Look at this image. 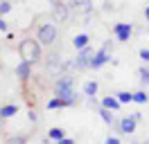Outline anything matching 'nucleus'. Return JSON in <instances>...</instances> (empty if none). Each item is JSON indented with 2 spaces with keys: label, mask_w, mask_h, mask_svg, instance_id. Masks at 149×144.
<instances>
[{
  "label": "nucleus",
  "mask_w": 149,
  "mask_h": 144,
  "mask_svg": "<svg viewBox=\"0 0 149 144\" xmlns=\"http://www.w3.org/2000/svg\"><path fill=\"white\" fill-rule=\"evenodd\" d=\"M115 97L120 99L122 104H131V101H133V92H127V90H118V92H115Z\"/></svg>",
  "instance_id": "nucleus-17"
},
{
  "label": "nucleus",
  "mask_w": 149,
  "mask_h": 144,
  "mask_svg": "<svg viewBox=\"0 0 149 144\" xmlns=\"http://www.w3.org/2000/svg\"><path fill=\"white\" fill-rule=\"evenodd\" d=\"M2 122H5V119H2V117H0V126H2Z\"/></svg>",
  "instance_id": "nucleus-31"
},
{
  "label": "nucleus",
  "mask_w": 149,
  "mask_h": 144,
  "mask_svg": "<svg viewBox=\"0 0 149 144\" xmlns=\"http://www.w3.org/2000/svg\"><path fill=\"white\" fill-rule=\"evenodd\" d=\"M142 144H149V140H147V142H142Z\"/></svg>",
  "instance_id": "nucleus-32"
},
{
  "label": "nucleus",
  "mask_w": 149,
  "mask_h": 144,
  "mask_svg": "<svg viewBox=\"0 0 149 144\" xmlns=\"http://www.w3.org/2000/svg\"><path fill=\"white\" fill-rule=\"evenodd\" d=\"M138 74H140V83H142V86H149V68H140Z\"/></svg>",
  "instance_id": "nucleus-21"
},
{
  "label": "nucleus",
  "mask_w": 149,
  "mask_h": 144,
  "mask_svg": "<svg viewBox=\"0 0 149 144\" xmlns=\"http://www.w3.org/2000/svg\"><path fill=\"white\" fill-rule=\"evenodd\" d=\"M56 144H74V140L72 137H63V140H59Z\"/></svg>",
  "instance_id": "nucleus-27"
},
{
  "label": "nucleus",
  "mask_w": 149,
  "mask_h": 144,
  "mask_svg": "<svg viewBox=\"0 0 149 144\" xmlns=\"http://www.w3.org/2000/svg\"><path fill=\"white\" fill-rule=\"evenodd\" d=\"M54 18L56 20H68V7H65L63 2L54 5Z\"/></svg>",
  "instance_id": "nucleus-15"
},
{
  "label": "nucleus",
  "mask_w": 149,
  "mask_h": 144,
  "mask_svg": "<svg viewBox=\"0 0 149 144\" xmlns=\"http://www.w3.org/2000/svg\"><path fill=\"white\" fill-rule=\"evenodd\" d=\"M104 144H120V137H118V135H109V137L104 140Z\"/></svg>",
  "instance_id": "nucleus-24"
},
{
  "label": "nucleus",
  "mask_w": 149,
  "mask_h": 144,
  "mask_svg": "<svg viewBox=\"0 0 149 144\" xmlns=\"http://www.w3.org/2000/svg\"><path fill=\"white\" fill-rule=\"evenodd\" d=\"M113 36L120 43H129L131 36H133V25L131 23H115L113 25Z\"/></svg>",
  "instance_id": "nucleus-5"
},
{
  "label": "nucleus",
  "mask_w": 149,
  "mask_h": 144,
  "mask_svg": "<svg viewBox=\"0 0 149 144\" xmlns=\"http://www.w3.org/2000/svg\"><path fill=\"white\" fill-rule=\"evenodd\" d=\"M136 126H138V119H136L133 115L122 117L120 122H118V133L120 135H133L136 133Z\"/></svg>",
  "instance_id": "nucleus-6"
},
{
  "label": "nucleus",
  "mask_w": 149,
  "mask_h": 144,
  "mask_svg": "<svg viewBox=\"0 0 149 144\" xmlns=\"http://www.w3.org/2000/svg\"><path fill=\"white\" fill-rule=\"evenodd\" d=\"M11 11V2L9 0H0V16H7Z\"/></svg>",
  "instance_id": "nucleus-22"
},
{
  "label": "nucleus",
  "mask_w": 149,
  "mask_h": 144,
  "mask_svg": "<svg viewBox=\"0 0 149 144\" xmlns=\"http://www.w3.org/2000/svg\"><path fill=\"white\" fill-rule=\"evenodd\" d=\"M36 38L41 45H52L59 38V32H56V25H52V23H45V25H41L36 29Z\"/></svg>",
  "instance_id": "nucleus-4"
},
{
  "label": "nucleus",
  "mask_w": 149,
  "mask_h": 144,
  "mask_svg": "<svg viewBox=\"0 0 149 144\" xmlns=\"http://www.w3.org/2000/svg\"><path fill=\"white\" fill-rule=\"evenodd\" d=\"M97 90H100L97 81H86L84 86H81V92H84L86 97H95V95H97Z\"/></svg>",
  "instance_id": "nucleus-13"
},
{
  "label": "nucleus",
  "mask_w": 149,
  "mask_h": 144,
  "mask_svg": "<svg viewBox=\"0 0 149 144\" xmlns=\"http://www.w3.org/2000/svg\"><path fill=\"white\" fill-rule=\"evenodd\" d=\"M18 110L20 108L16 106V104H5V106H0V117H2V119H9V117H14Z\"/></svg>",
  "instance_id": "nucleus-10"
},
{
  "label": "nucleus",
  "mask_w": 149,
  "mask_h": 144,
  "mask_svg": "<svg viewBox=\"0 0 149 144\" xmlns=\"http://www.w3.org/2000/svg\"><path fill=\"white\" fill-rule=\"evenodd\" d=\"M27 117H29V122H36V113H34V110H29Z\"/></svg>",
  "instance_id": "nucleus-28"
},
{
  "label": "nucleus",
  "mask_w": 149,
  "mask_h": 144,
  "mask_svg": "<svg viewBox=\"0 0 149 144\" xmlns=\"http://www.w3.org/2000/svg\"><path fill=\"white\" fill-rule=\"evenodd\" d=\"M5 144H27V135H20V133L18 135H11Z\"/></svg>",
  "instance_id": "nucleus-20"
},
{
  "label": "nucleus",
  "mask_w": 149,
  "mask_h": 144,
  "mask_svg": "<svg viewBox=\"0 0 149 144\" xmlns=\"http://www.w3.org/2000/svg\"><path fill=\"white\" fill-rule=\"evenodd\" d=\"M72 9H81V11H91V0H72Z\"/></svg>",
  "instance_id": "nucleus-19"
},
{
  "label": "nucleus",
  "mask_w": 149,
  "mask_h": 144,
  "mask_svg": "<svg viewBox=\"0 0 149 144\" xmlns=\"http://www.w3.org/2000/svg\"><path fill=\"white\" fill-rule=\"evenodd\" d=\"M97 113H100V117L104 119V124H109V126H113V124H115V115H113V110H109V108H104L102 104H100Z\"/></svg>",
  "instance_id": "nucleus-11"
},
{
  "label": "nucleus",
  "mask_w": 149,
  "mask_h": 144,
  "mask_svg": "<svg viewBox=\"0 0 149 144\" xmlns=\"http://www.w3.org/2000/svg\"><path fill=\"white\" fill-rule=\"evenodd\" d=\"M47 137H50V140H54V142H59V140H63L65 137V133H63V128H50V131H47Z\"/></svg>",
  "instance_id": "nucleus-16"
},
{
  "label": "nucleus",
  "mask_w": 149,
  "mask_h": 144,
  "mask_svg": "<svg viewBox=\"0 0 149 144\" xmlns=\"http://www.w3.org/2000/svg\"><path fill=\"white\" fill-rule=\"evenodd\" d=\"M50 2H52V5H59V2H61V0H50Z\"/></svg>",
  "instance_id": "nucleus-30"
},
{
  "label": "nucleus",
  "mask_w": 149,
  "mask_h": 144,
  "mask_svg": "<svg viewBox=\"0 0 149 144\" xmlns=\"http://www.w3.org/2000/svg\"><path fill=\"white\" fill-rule=\"evenodd\" d=\"M18 54H20V59L29 61L32 65L38 63V59L43 56V54H41V43H38V38H23L20 45H18Z\"/></svg>",
  "instance_id": "nucleus-2"
},
{
  "label": "nucleus",
  "mask_w": 149,
  "mask_h": 144,
  "mask_svg": "<svg viewBox=\"0 0 149 144\" xmlns=\"http://www.w3.org/2000/svg\"><path fill=\"white\" fill-rule=\"evenodd\" d=\"M14 72H16V77H18L20 81H27L29 77H32V63H29V61H25V59H20Z\"/></svg>",
  "instance_id": "nucleus-8"
},
{
  "label": "nucleus",
  "mask_w": 149,
  "mask_h": 144,
  "mask_svg": "<svg viewBox=\"0 0 149 144\" xmlns=\"http://www.w3.org/2000/svg\"><path fill=\"white\" fill-rule=\"evenodd\" d=\"M59 108H70V106H68L65 99H61V97H56V95H54V97L47 101V110H59Z\"/></svg>",
  "instance_id": "nucleus-12"
},
{
  "label": "nucleus",
  "mask_w": 149,
  "mask_h": 144,
  "mask_svg": "<svg viewBox=\"0 0 149 144\" xmlns=\"http://www.w3.org/2000/svg\"><path fill=\"white\" fill-rule=\"evenodd\" d=\"M100 104H102L104 108H109V110H113V113H115V110H120L122 108V101L118 97H115V92H113V95H106V97H102L100 99Z\"/></svg>",
  "instance_id": "nucleus-9"
},
{
  "label": "nucleus",
  "mask_w": 149,
  "mask_h": 144,
  "mask_svg": "<svg viewBox=\"0 0 149 144\" xmlns=\"http://www.w3.org/2000/svg\"><path fill=\"white\" fill-rule=\"evenodd\" d=\"M95 50L93 45H86V47H81V50H77V56H74L72 61V68L74 70H91V59L95 56Z\"/></svg>",
  "instance_id": "nucleus-3"
},
{
  "label": "nucleus",
  "mask_w": 149,
  "mask_h": 144,
  "mask_svg": "<svg viewBox=\"0 0 149 144\" xmlns=\"http://www.w3.org/2000/svg\"><path fill=\"white\" fill-rule=\"evenodd\" d=\"M102 50H104V52H109V54H111V52H113V41H104Z\"/></svg>",
  "instance_id": "nucleus-25"
},
{
  "label": "nucleus",
  "mask_w": 149,
  "mask_h": 144,
  "mask_svg": "<svg viewBox=\"0 0 149 144\" xmlns=\"http://www.w3.org/2000/svg\"><path fill=\"white\" fill-rule=\"evenodd\" d=\"M109 61H111V54L104 52L102 47H100V50L95 52V56L91 59V70H100V68H104V65H106Z\"/></svg>",
  "instance_id": "nucleus-7"
},
{
  "label": "nucleus",
  "mask_w": 149,
  "mask_h": 144,
  "mask_svg": "<svg viewBox=\"0 0 149 144\" xmlns=\"http://www.w3.org/2000/svg\"><path fill=\"white\" fill-rule=\"evenodd\" d=\"M0 32L7 34V20H5V16H0Z\"/></svg>",
  "instance_id": "nucleus-26"
},
{
  "label": "nucleus",
  "mask_w": 149,
  "mask_h": 144,
  "mask_svg": "<svg viewBox=\"0 0 149 144\" xmlns=\"http://www.w3.org/2000/svg\"><path fill=\"white\" fill-rule=\"evenodd\" d=\"M145 20L149 23V2H147V7H145Z\"/></svg>",
  "instance_id": "nucleus-29"
},
{
  "label": "nucleus",
  "mask_w": 149,
  "mask_h": 144,
  "mask_svg": "<svg viewBox=\"0 0 149 144\" xmlns=\"http://www.w3.org/2000/svg\"><path fill=\"white\" fill-rule=\"evenodd\" d=\"M147 101H149V92H145V90L133 92V104H147Z\"/></svg>",
  "instance_id": "nucleus-18"
},
{
  "label": "nucleus",
  "mask_w": 149,
  "mask_h": 144,
  "mask_svg": "<svg viewBox=\"0 0 149 144\" xmlns=\"http://www.w3.org/2000/svg\"><path fill=\"white\" fill-rule=\"evenodd\" d=\"M54 95L56 97H61L68 101V106H74L77 104V92H74V77L72 74H63V77H59L54 83Z\"/></svg>",
  "instance_id": "nucleus-1"
},
{
  "label": "nucleus",
  "mask_w": 149,
  "mask_h": 144,
  "mask_svg": "<svg viewBox=\"0 0 149 144\" xmlns=\"http://www.w3.org/2000/svg\"><path fill=\"white\" fill-rule=\"evenodd\" d=\"M72 45H74V50H81V47H86V45H91V36L88 34H77L72 38Z\"/></svg>",
  "instance_id": "nucleus-14"
},
{
  "label": "nucleus",
  "mask_w": 149,
  "mask_h": 144,
  "mask_svg": "<svg viewBox=\"0 0 149 144\" xmlns=\"http://www.w3.org/2000/svg\"><path fill=\"white\" fill-rule=\"evenodd\" d=\"M138 56H140V59H142V61H145V63H149V50H147V47H140Z\"/></svg>",
  "instance_id": "nucleus-23"
}]
</instances>
